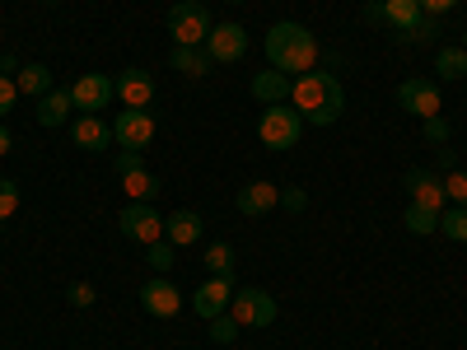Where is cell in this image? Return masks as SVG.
I'll return each instance as SVG.
<instances>
[{
  "label": "cell",
  "instance_id": "obj_1",
  "mask_svg": "<svg viewBox=\"0 0 467 350\" xmlns=\"http://www.w3.org/2000/svg\"><path fill=\"white\" fill-rule=\"evenodd\" d=\"M290 103L299 108V117L308 127H332L346 112V89L332 70H308V75H295Z\"/></svg>",
  "mask_w": 467,
  "mask_h": 350
},
{
  "label": "cell",
  "instance_id": "obj_2",
  "mask_svg": "<svg viewBox=\"0 0 467 350\" xmlns=\"http://www.w3.org/2000/svg\"><path fill=\"white\" fill-rule=\"evenodd\" d=\"M266 66L285 75H308L318 70V37L295 19H281L266 28Z\"/></svg>",
  "mask_w": 467,
  "mask_h": 350
},
{
  "label": "cell",
  "instance_id": "obj_3",
  "mask_svg": "<svg viewBox=\"0 0 467 350\" xmlns=\"http://www.w3.org/2000/svg\"><path fill=\"white\" fill-rule=\"evenodd\" d=\"M257 136H262V145H266L271 154L295 149L299 136H304V117H299V108H295V103H271V108L262 112V122H257Z\"/></svg>",
  "mask_w": 467,
  "mask_h": 350
},
{
  "label": "cell",
  "instance_id": "obj_4",
  "mask_svg": "<svg viewBox=\"0 0 467 350\" xmlns=\"http://www.w3.org/2000/svg\"><path fill=\"white\" fill-rule=\"evenodd\" d=\"M211 28H215V19H211V10L202 5V0H173V10H169L173 47H202Z\"/></svg>",
  "mask_w": 467,
  "mask_h": 350
},
{
  "label": "cell",
  "instance_id": "obj_5",
  "mask_svg": "<svg viewBox=\"0 0 467 350\" xmlns=\"http://www.w3.org/2000/svg\"><path fill=\"white\" fill-rule=\"evenodd\" d=\"M117 224H122V239H131V243H140V248H150V243L164 239V215L154 211L150 201H127Z\"/></svg>",
  "mask_w": 467,
  "mask_h": 350
},
{
  "label": "cell",
  "instance_id": "obj_6",
  "mask_svg": "<svg viewBox=\"0 0 467 350\" xmlns=\"http://www.w3.org/2000/svg\"><path fill=\"white\" fill-rule=\"evenodd\" d=\"M229 314H234V323H239V327H271L281 308H276V299H271L266 290H234Z\"/></svg>",
  "mask_w": 467,
  "mask_h": 350
},
{
  "label": "cell",
  "instance_id": "obj_7",
  "mask_svg": "<svg viewBox=\"0 0 467 350\" xmlns=\"http://www.w3.org/2000/svg\"><path fill=\"white\" fill-rule=\"evenodd\" d=\"M206 57L215 61V66H234V61H244L248 57V28L244 24H215L211 33H206Z\"/></svg>",
  "mask_w": 467,
  "mask_h": 350
},
{
  "label": "cell",
  "instance_id": "obj_8",
  "mask_svg": "<svg viewBox=\"0 0 467 350\" xmlns=\"http://www.w3.org/2000/svg\"><path fill=\"white\" fill-rule=\"evenodd\" d=\"M154 117H150V108H122V117L112 122V140L122 145V149H150V140H154Z\"/></svg>",
  "mask_w": 467,
  "mask_h": 350
},
{
  "label": "cell",
  "instance_id": "obj_9",
  "mask_svg": "<svg viewBox=\"0 0 467 350\" xmlns=\"http://www.w3.org/2000/svg\"><path fill=\"white\" fill-rule=\"evenodd\" d=\"M398 108L402 112H411V117H440V108H444V98H440V85L435 80H420V75H411V80H402L398 85Z\"/></svg>",
  "mask_w": 467,
  "mask_h": 350
},
{
  "label": "cell",
  "instance_id": "obj_10",
  "mask_svg": "<svg viewBox=\"0 0 467 350\" xmlns=\"http://www.w3.org/2000/svg\"><path fill=\"white\" fill-rule=\"evenodd\" d=\"M112 89L122 108H150L154 103V75L145 66H127L122 75H112Z\"/></svg>",
  "mask_w": 467,
  "mask_h": 350
},
{
  "label": "cell",
  "instance_id": "obj_11",
  "mask_svg": "<svg viewBox=\"0 0 467 350\" xmlns=\"http://www.w3.org/2000/svg\"><path fill=\"white\" fill-rule=\"evenodd\" d=\"M112 98H117V89H112V75H99V70L80 75V80L70 85V103L80 108V112H103Z\"/></svg>",
  "mask_w": 467,
  "mask_h": 350
},
{
  "label": "cell",
  "instance_id": "obj_12",
  "mask_svg": "<svg viewBox=\"0 0 467 350\" xmlns=\"http://www.w3.org/2000/svg\"><path fill=\"white\" fill-rule=\"evenodd\" d=\"M140 308L150 318H178V308H182V294L169 276H150L140 285Z\"/></svg>",
  "mask_w": 467,
  "mask_h": 350
},
{
  "label": "cell",
  "instance_id": "obj_13",
  "mask_svg": "<svg viewBox=\"0 0 467 350\" xmlns=\"http://www.w3.org/2000/svg\"><path fill=\"white\" fill-rule=\"evenodd\" d=\"M402 187H407L411 206H431V211H444V206H449V197H444V178H435L431 169H411V173L402 178Z\"/></svg>",
  "mask_w": 467,
  "mask_h": 350
},
{
  "label": "cell",
  "instance_id": "obj_14",
  "mask_svg": "<svg viewBox=\"0 0 467 350\" xmlns=\"http://www.w3.org/2000/svg\"><path fill=\"white\" fill-rule=\"evenodd\" d=\"M229 299H234V276H211L197 285V318H220L229 314Z\"/></svg>",
  "mask_w": 467,
  "mask_h": 350
},
{
  "label": "cell",
  "instance_id": "obj_15",
  "mask_svg": "<svg viewBox=\"0 0 467 350\" xmlns=\"http://www.w3.org/2000/svg\"><path fill=\"white\" fill-rule=\"evenodd\" d=\"M234 206H239V215H271L281 206V187L276 182H244Z\"/></svg>",
  "mask_w": 467,
  "mask_h": 350
},
{
  "label": "cell",
  "instance_id": "obj_16",
  "mask_svg": "<svg viewBox=\"0 0 467 350\" xmlns=\"http://www.w3.org/2000/svg\"><path fill=\"white\" fill-rule=\"evenodd\" d=\"M70 140L80 145L85 154H103V149L112 145V127L103 122L99 112H80V122L70 127Z\"/></svg>",
  "mask_w": 467,
  "mask_h": 350
},
{
  "label": "cell",
  "instance_id": "obj_17",
  "mask_svg": "<svg viewBox=\"0 0 467 350\" xmlns=\"http://www.w3.org/2000/svg\"><path fill=\"white\" fill-rule=\"evenodd\" d=\"M290 89H295V75H285V70H271V66H266V70L253 75V98L266 103V108H271V103H285Z\"/></svg>",
  "mask_w": 467,
  "mask_h": 350
},
{
  "label": "cell",
  "instance_id": "obj_18",
  "mask_svg": "<svg viewBox=\"0 0 467 350\" xmlns=\"http://www.w3.org/2000/svg\"><path fill=\"white\" fill-rule=\"evenodd\" d=\"M202 215L197 211H173V215H164V239L173 243V248H192L202 239Z\"/></svg>",
  "mask_w": 467,
  "mask_h": 350
},
{
  "label": "cell",
  "instance_id": "obj_19",
  "mask_svg": "<svg viewBox=\"0 0 467 350\" xmlns=\"http://www.w3.org/2000/svg\"><path fill=\"white\" fill-rule=\"evenodd\" d=\"M70 108H75V103H70V89H52V94L37 98V112H33V117H37V127L52 131V127H61L66 117H70Z\"/></svg>",
  "mask_w": 467,
  "mask_h": 350
},
{
  "label": "cell",
  "instance_id": "obj_20",
  "mask_svg": "<svg viewBox=\"0 0 467 350\" xmlns=\"http://www.w3.org/2000/svg\"><path fill=\"white\" fill-rule=\"evenodd\" d=\"M169 66H173L178 75H197V80H202L215 61L206 57V47H173V52H169Z\"/></svg>",
  "mask_w": 467,
  "mask_h": 350
},
{
  "label": "cell",
  "instance_id": "obj_21",
  "mask_svg": "<svg viewBox=\"0 0 467 350\" xmlns=\"http://www.w3.org/2000/svg\"><path fill=\"white\" fill-rule=\"evenodd\" d=\"M15 85H19V94H28V98L52 94V66H19Z\"/></svg>",
  "mask_w": 467,
  "mask_h": 350
},
{
  "label": "cell",
  "instance_id": "obj_22",
  "mask_svg": "<svg viewBox=\"0 0 467 350\" xmlns=\"http://www.w3.org/2000/svg\"><path fill=\"white\" fill-rule=\"evenodd\" d=\"M402 224H407V233H416V239H431V233H440V211H431V206H407Z\"/></svg>",
  "mask_w": 467,
  "mask_h": 350
},
{
  "label": "cell",
  "instance_id": "obj_23",
  "mask_svg": "<svg viewBox=\"0 0 467 350\" xmlns=\"http://www.w3.org/2000/svg\"><path fill=\"white\" fill-rule=\"evenodd\" d=\"M416 19H420V5H416V0H383V24H393L398 33H407Z\"/></svg>",
  "mask_w": 467,
  "mask_h": 350
},
{
  "label": "cell",
  "instance_id": "obj_24",
  "mask_svg": "<svg viewBox=\"0 0 467 350\" xmlns=\"http://www.w3.org/2000/svg\"><path fill=\"white\" fill-rule=\"evenodd\" d=\"M435 75L440 80H462L467 75V52L462 47H440L435 52Z\"/></svg>",
  "mask_w": 467,
  "mask_h": 350
},
{
  "label": "cell",
  "instance_id": "obj_25",
  "mask_svg": "<svg viewBox=\"0 0 467 350\" xmlns=\"http://www.w3.org/2000/svg\"><path fill=\"white\" fill-rule=\"evenodd\" d=\"M122 191H127V201H150L154 191H160V178H154L150 169H140V173H127V178H122Z\"/></svg>",
  "mask_w": 467,
  "mask_h": 350
},
{
  "label": "cell",
  "instance_id": "obj_26",
  "mask_svg": "<svg viewBox=\"0 0 467 350\" xmlns=\"http://www.w3.org/2000/svg\"><path fill=\"white\" fill-rule=\"evenodd\" d=\"M440 233L453 243H467V206H444L440 211Z\"/></svg>",
  "mask_w": 467,
  "mask_h": 350
},
{
  "label": "cell",
  "instance_id": "obj_27",
  "mask_svg": "<svg viewBox=\"0 0 467 350\" xmlns=\"http://www.w3.org/2000/svg\"><path fill=\"white\" fill-rule=\"evenodd\" d=\"M173 243L169 239H160V243H150L145 248V262H150V271H154V276H169V271H173Z\"/></svg>",
  "mask_w": 467,
  "mask_h": 350
},
{
  "label": "cell",
  "instance_id": "obj_28",
  "mask_svg": "<svg viewBox=\"0 0 467 350\" xmlns=\"http://www.w3.org/2000/svg\"><path fill=\"white\" fill-rule=\"evenodd\" d=\"M202 257H206V266H211V276H234V248H229V243H211Z\"/></svg>",
  "mask_w": 467,
  "mask_h": 350
},
{
  "label": "cell",
  "instance_id": "obj_29",
  "mask_svg": "<svg viewBox=\"0 0 467 350\" xmlns=\"http://www.w3.org/2000/svg\"><path fill=\"white\" fill-rule=\"evenodd\" d=\"M402 37V43H435V37H440V19L435 15H420L407 33H398Z\"/></svg>",
  "mask_w": 467,
  "mask_h": 350
},
{
  "label": "cell",
  "instance_id": "obj_30",
  "mask_svg": "<svg viewBox=\"0 0 467 350\" xmlns=\"http://www.w3.org/2000/svg\"><path fill=\"white\" fill-rule=\"evenodd\" d=\"M444 197H449V206H467V169H449Z\"/></svg>",
  "mask_w": 467,
  "mask_h": 350
},
{
  "label": "cell",
  "instance_id": "obj_31",
  "mask_svg": "<svg viewBox=\"0 0 467 350\" xmlns=\"http://www.w3.org/2000/svg\"><path fill=\"white\" fill-rule=\"evenodd\" d=\"M420 136L431 140V145H440V149H444V140L453 136V131H449V122H444V112H440V117H425V122H420Z\"/></svg>",
  "mask_w": 467,
  "mask_h": 350
},
{
  "label": "cell",
  "instance_id": "obj_32",
  "mask_svg": "<svg viewBox=\"0 0 467 350\" xmlns=\"http://www.w3.org/2000/svg\"><path fill=\"white\" fill-rule=\"evenodd\" d=\"M234 336H239V323H234V314L211 318V341H215V345H229Z\"/></svg>",
  "mask_w": 467,
  "mask_h": 350
},
{
  "label": "cell",
  "instance_id": "obj_33",
  "mask_svg": "<svg viewBox=\"0 0 467 350\" xmlns=\"http://www.w3.org/2000/svg\"><path fill=\"white\" fill-rule=\"evenodd\" d=\"M15 211H19V187L10 178H0V224H5Z\"/></svg>",
  "mask_w": 467,
  "mask_h": 350
},
{
  "label": "cell",
  "instance_id": "obj_34",
  "mask_svg": "<svg viewBox=\"0 0 467 350\" xmlns=\"http://www.w3.org/2000/svg\"><path fill=\"white\" fill-rule=\"evenodd\" d=\"M112 164H117V178H127V173H140L145 169V154L140 149H117Z\"/></svg>",
  "mask_w": 467,
  "mask_h": 350
},
{
  "label": "cell",
  "instance_id": "obj_35",
  "mask_svg": "<svg viewBox=\"0 0 467 350\" xmlns=\"http://www.w3.org/2000/svg\"><path fill=\"white\" fill-rule=\"evenodd\" d=\"M66 299H70V308H94V299H99V294H94V285H89V281H75V285L66 290Z\"/></svg>",
  "mask_w": 467,
  "mask_h": 350
},
{
  "label": "cell",
  "instance_id": "obj_36",
  "mask_svg": "<svg viewBox=\"0 0 467 350\" xmlns=\"http://www.w3.org/2000/svg\"><path fill=\"white\" fill-rule=\"evenodd\" d=\"M15 103H19V85L10 80V75H0V117H10Z\"/></svg>",
  "mask_w": 467,
  "mask_h": 350
},
{
  "label": "cell",
  "instance_id": "obj_37",
  "mask_svg": "<svg viewBox=\"0 0 467 350\" xmlns=\"http://www.w3.org/2000/svg\"><path fill=\"white\" fill-rule=\"evenodd\" d=\"M281 206H285V211H304V206H308V191H304V187H285V191H281Z\"/></svg>",
  "mask_w": 467,
  "mask_h": 350
},
{
  "label": "cell",
  "instance_id": "obj_38",
  "mask_svg": "<svg viewBox=\"0 0 467 350\" xmlns=\"http://www.w3.org/2000/svg\"><path fill=\"white\" fill-rule=\"evenodd\" d=\"M416 5H420V15H435L440 19V15H449L458 5V0H416Z\"/></svg>",
  "mask_w": 467,
  "mask_h": 350
},
{
  "label": "cell",
  "instance_id": "obj_39",
  "mask_svg": "<svg viewBox=\"0 0 467 350\" xmlns=\"http://www.w3.org/2000/svg\"><path fill=\"white\" fill-rule=\"evenodd\" d=\"M19 66H24V61H19L15 52H5V57H0V75H19Z\"/></svg>",
  "mask_w": 467,
  "mask_h": 350
},
{
  "label": "cell",
  "instance_id": "obj_40",
  "mask_svg": "<svg viewBox=\"0 0 467 350\" xmlns=\"http://www.w3.org/2000/svg\"><path fill=\"white\" fill-rule=\"evenodd\" d=\"M10 149H15V136H10V127H0V160H5Z\"/></svg>",
  "mask_w": 467,
  "mask_h": 350
},
{
  "label": "cell",
  "instance_id": "obj_41",
  "mask_svg": "<svg viewBox=\"0 0 467 350\" xmlns=\"http://www.w3.org/2000/svg\"><path fill=\"white\" fill-rule=\"evenodd\" d=\"M365 19L369 24H383V5H365Z\"/></svg>",
  "mask_w": 467,
  "mask_h": 350
},
{
  "label": "cell",
  "instance_id": "obj_42",
  "mask_svg": "<svg viewBox=\"0 0 467 350\" xmlns=\"http://www.w3.org/2000/svg\"><path fill=\"white\" fill-rule=\"evenodd\" d=\"M462 52H467V28H462Z\"/></svg>",
  "mask_w": 467,
  "mask_h": 350
},
{
  "label": "cell",
  "instance_id": "obj_43",
  "mask_svg": "<svg viewBox=\"0 0 467 350\" xmlns=\"http://www.w3.org/2000/svg\"><path fill=\"white\" fill-rule=\"evenodd\" d=\"M365 5H383V0H365Z\"/></svg>",
  "mask_w": 467,
  "mask_h": 350
},
{
  "label": "cell",
  "instance_id": "obj_44",
  "mask_svg": "<svg viewBox=\"0 0 467 350\" xmlns=\"http://www.w3.org/2000/svg\"><path fill=\"white\" fill-rule=\"evenodd\" d=\"M229 5H244V0H229Z\"/></svg>",
  "mask_w": 467,
  "mask_h": 350
},
{
  "label": "cell",
  "instance_id": "obj_45",
  "mask_svg": "<svg viewBox=\"0 0 467 350\" xmlns=\"http://www.w3.org/2000/svg\"><path fill=\"white\" fill-rule=\"evenodd\" d=\"M47 5H57V0H47Z\"/></svg>",
  "mask_w": 467,
  "mask_h": 350
}]
</instances>
